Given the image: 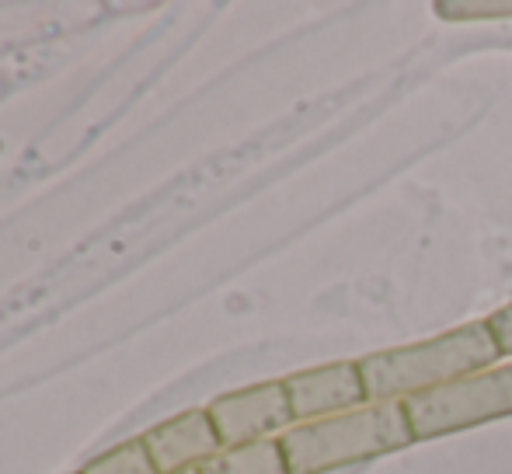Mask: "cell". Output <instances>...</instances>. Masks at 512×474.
I'll return each instance as SVG.
<instances>
[{
    "label": "cell",
    "mask_w": 512,
    "mask_h": 474,
    "mask_svg": "<svg viewBox=\"0 0 512 474\" xmlns=\"http://www.w3.org/2000/svg\"><path fill=\"white\" fill-rule=\"evenodd\" d=\"M499 356L502 353L488 332V321H471V325H460L436 339L415 342V346L363 356L359 373L366 384V401L384 405V401H405L411 394L485 373Z\"/></svg>",
    "instance_id": "1"
},
{
    "label": "cell",
    "mask_w": 512,
    "mask_h": 474,
    "mask_svg": "<svg viewBox=\"0 0 512 474\" xmlns=\"http://www.w3.org/2000/svg\"><path fill=\"white\" fill-rule=\"evenodd\" d=\"M290 474H328L352 464L398 454L415 443L408 412L401 401L366 405L331 419L300 422L279 436Z\"/></svg>",
    "instance_id": "2"
},
{
    "label": "cell",
    "mask_w": 512,
    "mask_h": 474,
    "mask_svg": "<svg viewBox=\"0 0 512 474\" xmlns=\"http://www.w3.org/2000/svg\"><path fill=\"white\" fill-rule=\"evenodd\" d=\"M408 412V426L418 440H439V436L464 433L474 426H488L512 415V363L492 366L474 377L453 380V384L432 387V391L411 394L401 401Z\"/></svg>",
    "instance_id": "3"
},
{
    "label": "cell",
    "mask_w": 512,
    "mask_h": 474,
    "mask_svg": "<svg viewBox=\"0 0 512 474\" xmlns=\"http://www.w3.org/2000/svg\"><path fill=\"white\" fill-rule=\"evenodd\" d=\"M223 447H244V443L272 440L276 433L293 429V408L283 380H265L255 387L220 394L206 405Z\"/></svg>",
    "instance_id": "4"
},
{
    "label": "cell",
    "mask_w": 512,
    "mask_h": 474,
    "mask_svg": "<svg viewBox=\"0 0 512 474\" xmlns=\"http://www.w3.org/2000/svg\"><path fill=\"white\" fill-rule=\"evenodd\" d=\"M290 394V408L297 422H317L331 415H345L366 408V384L359 373V359H342V363H324L314 370H300L283 380Z\"/></svg>",
    "instance_id": "5"
},
{
    "label": "cell",
    "mask_w": 512,
    "mask_h": 474,
    "mask_svg": "<svg viewBox=\"0 0 512 474\" xmlns=\"http://www.w3.org/2000/svg\"><path fill=\"white\" fill-rule=\"evenodd\" d=\"M143 447H147L150 461L157 474H175L189 468H203L223 450L216 426L209 419L206 408H189V412L175 415V419L157 422L154 429L143 433Z\"/></svg>",
    "instance_id": "6"
},
{
    "label": "cell",
    "mask_w": 512,
    "mask_h": 474,
    "mask_svg": "<svg viewBox=\"0 0 512 474\" xmlns=\"http://www.w3.org/2000/svg\"><path fill=\"white\" fill-rule=\"evenodd\" d=\"M199 474H290L279 436L244 447H223L213 461H206Z\"/></svg>",
    "instance_id": "7"
},
{
    "label": "cell",
    "mask_w": 512,
    "mask_h": 474,
    "mask_svg": "<svg viewBox=\"0 0 512 474\" xmlns=\"http://www.w3.org/2000/svg\"><path fill=\"white\" fill-rule=\"evenodd\" d=\"M77 474H157V468L150 461L147 447H143V436H133V440L91 457Z\"/></svg>",
    "instance_id": "8"
},
{
    "label": "cell",
    "mask_w": 512,
    "mask_h": 474,
    "mask_svg": "<svg viewBox=\"0 0 512 474\" xmlns=\"http://www.w3.org/2000/svg\"><path fill=\"white\" fill-rule=\"evenodd\" d=\"M436 14L443 21H499L512 18V0H439Z\"/></svg>",
    "instance_id": "9"
},
{
    "label": "cell",
    "mask_w": 512,
    "mask_h": 474,
    "mask_svg": "<svg viewBox=\"0 0 512 474\" xmlns=\"http://www.w3.org/2000/svg\"><path fill=\"white\" fill-rule=\"evenodd\" d=\"M485 321H488V332H492L495 346H499V353L512 356V304L499 307V311H495L492 318H485Z\"/></svg>",
    "instance_id": "10"
},
{
    "label": "cell",
    "mask_w": 512,
    "mask_h": 474,
    "mask_svg": "<svg viewBox=\"0 0 512 474\" xmlns=\"http://www.w3.org/2000/svg\"><path fill=\"white\" fill-rule=\"evenodd\" d=\"M175 474H199V468H189V471H175Z\"/></svg>",
    "instance_id": "11"
}]
</instances>
